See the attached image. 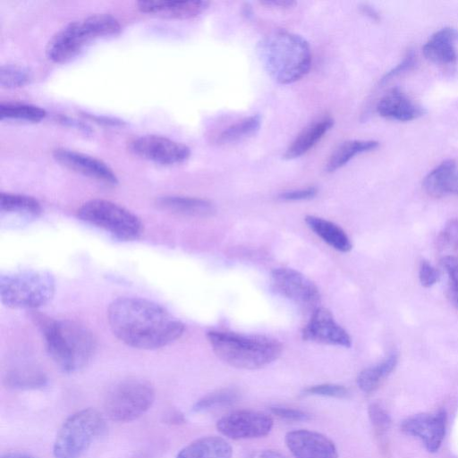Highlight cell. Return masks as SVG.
Instances as JSON below:
<instances>
[{
    "mask_svg": "<svg viewBox=\"0 0 458 458\" xmlns=\"http://www.w3.org/2000/svg\"><path fill=\"white\" fill-rule=\"evenodd\" d=\"M284 441L295 458H338L333 441L315 431L293 430L285 435Z\"/></svg>",
    "mask_w": 458,
    "mask_h": 458,
    "instance_id": "16",
    "label": "cell"
},
{
    "mask_svg": "<svg viewBox=\"0 0 458 458\" xmlns=\"http://www.w3.org/2000/svg\"><path fill=\"white\" fill-rule=\"evenodd\" d=\"M4 382L7 387L13 389H35L44 386L47 376L34 367H19L7 372Z\"/></svg>",
    "mask_w": 458,
    "mask_h": 458,
    "instance_id": "27",
    "label": "cell"
},
{
    "mask_svg": "<svg viewBox=\"0 0 458 458\" xmlns=\"http://www.w3.org/2000/svg\"><path fill=\"white\" fill-rule=\"evenodd\" d=\"M106 428V420L96 409L76 411L64 420L56 435L55 458H80Z\"/></svg>",
    "mask_w": 458,
    "mask_h": 458,
    "instance_id": "7",
    "label": "cell"
},
{
    "mask_svg": "<svg viewBox=\"0 0 458 458\" xmlns=\"http://www.w3.org/2000/svg\"><path fill=\"white\" fill-rule=\"evenodd\" d=\"M246 458H287L283 454L274 450H260L250 454Z\"/></svg>",
    "mask_w": 458,
    "mask_h": 458,
    "instance_id": "41",
    "label": "cell"
},
{
    "mask_svg": "<svg viewBox=\"0 0 458 458\" xmlns=\"http://www.w3.org/2000/svg\"><path fill=\"white\" fill-rule=\"evenodd\" d=\"M78 217L111 233L120 241H134L143 232L140 219L127 208L103 199L83 203L78 209Z\"/></svg>",
    "mask_w": 458,
    "mask_h": 458,
    "instance_id": "8",
    "label": "cell"
},
{
    "mask_svg": "<svg viewBox=\"0 0 458 458\" xmlns=\"http://www.w3.org/2000/svg\"><path fill=\"white\" fill-rule=\"evenodd\" d=\"M378 147V142L376 140H347L332 153L329 157L327 165L326 171L328 173L335 172L346 165L357 155L375 149Z\"/></svg>",
    "mask_w": 458,
    "mask_h": 458,
    "instance_id": "25",
    "label": "cell"
},
{
    "mask_svg": "<svg viewBox=\"0 0 458 458\" xmlns=\"http://www.w3.org/2000/svg\"><path fill=\"white\" fill-rule=\"evenodd\" d=\"M233 450L223 437L208 436L198 438L178 454L176 458H231Z\"/></svg>",
    "mask_w": 458,
    "mask_h": 458,
    "instance_id": "23",
    "label": "cell"
},
{
    "mask_svg": "<svg viewBox=\"0 0 458 458\" xmlns=\"http://www.w3.org/2000/svg\"><path fill=\"white\" fill-rule=\"evenodd\" d=\"M306 394L344 398L347 396L348 390L341 385L320 384L309 386L303 390Z\"/></svg>",
    "mask_w": 458,
    "mask_h": 458,
    "instance_id": "34",
    "label": "cell"
},
{
    "mask_svg": "<svg viewBox=\"0 0 458 458\" xmlns=\"http://www.w3.org/2000/svg\"><path fill=\"white\" fill-rule=\"evenodd\" d=\"M369 417L377 434H382L387 429L390 419L380 404L374 403L369 406Z\"/></svg>",
    "mask_w": 458,
    "mask_h": 458,
    "instance_id": "35",
    "label": "cell"
},
{
    "mask_svg": "<svg viewBox=\"0 0 458 458\" xmlns=\"http://www.w3.org/2000/svg\"><path fill=\"white\" fill-rule=\"evenodd\" d=\"M440 277L439 271L435 268L428 260H422L419 268V279L422 286L431 287Z\"/></svg>",
    "mask_w": 458,
    "mask_h": 458,
    "instance_id": "36",
    "label": "cell"
},
{
    "mask_svg": "<svg viewBox=\"0 0 458 458\" xmlns=\"http://www.w3.org/2000/svg\"><path fill=\"white\" fill-rule=\"evenodd\" d=\"M302 338L324 344L350 347L349 334L335 320L326 308L316 309L302 330Z\"/></svg>",
    "mask_w": 458,
    "mask_h": 458,
    "instance_id": "15",
    "label": "cell"
},
{
    "mask_svg": "<svg viewBox=\"0 0 458 458\" xmlns=\"http://www.w3.org/2000/svg\"><path fill=\"white\" fill-rule=\"evenodd\" d=\"M308 226L329 246L342 252L351 250L352 245L345 232L336 224L315 216H307Z\"/></svg>",
    "mask_w": 458,
    "mask_h": 458,
    "instance_id": "24",
    "label": "cell"
},
{
    "mask_svg": "<svg viewBox=\"0 0 458 458\" xmlns=\"http://www.w3.org/2000/svg\"><path fill=\"white\" fill-rule=\"evenodd\" d=\"M128 148L135 156L166 165L181 164L191 155L188 146L167 137L154 134L131 139Z\"/></svg>",
    "mask_w": 458,
    "mask_h": 458,
    "instance_id": "10",
    "label": "cell"
},
{
    "mask_svg": "<svg viewBox=\"0 0 458 458\" xmlns=\"http://www.w3.org/2000/svg\"><path fill=\"white\" fill-rule=\"evenodd\" d=\"M397 360V355L392 353L379 363L360 371L357 377V384L360 389L365 393L376 390L394 369Z\"/></svg>",
    "mask_w": 458,
    "mask_h": 458,
    "instance_id": "26",
    "label": "cell"
},
{
    "mask_svg": "<svg viewBox=\"0 0 458 458\" xmlns=\"http://www.w3.org/2000/svg\"><path fill=\"white\" fill-rule=\"evenodd\" d=\"M29 69L19 64L3 65L0 70V84L4 88L21 87L30 80Z\"/></svg>",
    "mask_w": 458,
    "mask_h": 458,
    "instance_id": "32",
    "label": "cell"
},
{
    "mask_svg": "<svg viewBox=\"0 0 458 458\" xmlns=\"http://www.w3.org/2000/svg\"><path fill=\"white\" fill-rule=\"evenodd\" d=\"M259 57L270 77L280 84L293 83L310 71L312 61L310 47L301 36L279 30L260 40Z\"/></svg>",
    "mask_w": 458,
    "mask_h": 458,
    "instance_id": "3",
    "label": "cell"
},
{
    "mask_svg": "<svg viewBox=\"0 0 458 458\" xmlns=\"http://www.w3.org/2000/svg\"><path fill=\"white\" fill-rule=\"evenodd\" d=\"M270 411L280 419L293 421L307 420L310 419V415L301 410L274 406L270 408Z\"/></svg>",
    "mask_w": 458,
    "mask_h": 458,
    "instance_id": "37",
    "label": "cell"
},
{
    "mask_svg": "<svg viewBox=\"0 0 458 458\" xmlns=\"http://www.w3.org/2000/svg\"><path fill=\"white\" fill-rule=\"evenodd\" d=\"M414 57L415 55L411 51L408 52L400 64H398L394 68L385 74V76L382 78V81H386L399 75L400 73L411 69L415 64Z\"/></svg>",
    "mask_w": 458,
    "mask_h": 458,
    "instance_id": "38",
    "label": "cell"
},
{
    "mask_svg": "<svg viewBox=\"0 0 458 458\" xmlns=\"http://www.w3.org/2000/svg\"><path fill=\"white\" fill-rule=\"evenodd\" d=\"M119 21L109 13H94L71 21L48 41L46 54L54 63H64L74 57L93 39L116 35L121 31Z\"/></svg>",
    "mask_w": 458,
    "mask_h": 458,
    "instance_id": "5",
    "label": "cell"
},
{
    "mask_svg": "<svg viewBox=\"0 0 458 458\" xmlns=\"http://www.w3.org/2000/svg\"><path fill=\"white\" fill-rule=\"evenodd\" d=\"M441 266L447 275L448 292L454 305L458 309V257L445 256L441 259Z\"/></svg>",
    "mask_w": 458,
    "mask_h": 458,
    "instance_id": "33",
    "label": "cell"
},
{
    "mask_svg": "<svg viewBox=\"0 0 458 458\" xmlns=\"http://www.w3.org/2000/svg\"><path fill=\"white\" fill-rule=\"evenodd\" d=\"M273 424V419L267 413L239 410L220 418L216 428L223 436L239 440L265 437L271 431Z\"/></svg>",
    "mask_w": 458,
    "mask_h": 458,
    "instance_id": "11",
    "label": "cell"
},
{
    "mask_svg": "<svg viewBox=\"0 0 458 458\" xmlns=\"http://www.w3.org/2000/svg\"><path fill=\"white\" fill-rule=\"evenodd\" d=\"M111 331L124 344L140 350H156L179 339L184 324L165 308L138 297H120L107 309Z\"/></svg>",
    "mask_w": 458,
    "mask_h": 458,
    "instance_id": "1",
    "label": "cell"
},
{
    "mask_svg": "<svg viewBox=\"0 0 458 458\" xmlns=\"http://www.w3.org/2000/svg\"><path fill=\"white\" fill-rule=\"evenodd\" d=\"M458 31L451 27L436 31L423 46L425 57L430 62L448 65L457 60L456 41Z\"/></svg>",
    "mask_w": 458,
    "mask_h": 458,
    "instance_id": "20",
    "label": "cell"
},
{
    "mask_svg": "<svg viewBox=\"0 0 458 458\" xmlns=\"http://www.w3.org/2000/svg\"><path fill=\"white\" fill-rule=\"evenodd\" d=\"M207 338L216 355L226 364L243 369H256L276 360L282 352L276 339L260 335H242L211 330Z\"/></svg>",
    "mask_w": 458,
    "mask_h": 458,
    "instance_id": "4",
    "label": "cell"
},
{
    "mask_svg": "<svg viewBox=\"0 0 458 458\" xmlns=\"http://www.w3.org/2000/svg\"><path fill=\"white\" fill-rule=\"evenodd\" d=\"M334 125L331 117H323L305 127L287 148L284 157L293 159L310 150Z\"/></svg>",
    "mask_w": 458,
    "mask_h": 458,
    "instance_id": "22",
    "label": "cell"
},
{
    "mask_svg": "<svg viewBox=\"0 0 458 458\" xmlns=\"http://www.w3.org/2000/svg\"><path fill=\"white\" fill-rule=\"evenodd\" d=\"M262 4H266L268 6L280 7V8H287L291 7L295 4L293 1L289 0H272V1H263Z\"/></svg>",
    "mask_w": 458,
    "mask_h": 458,
    "instance_id": "42",
    "label": "cell"
},
{
    "mask_svg": "<svg viewBox=\"0 0 458 458\" xmlns=\"http://www.w3.org/2000/svg\"><path fill=\"white\" fill-rule=\"evenodd\" d=\"M446 413L440 410L433 413H420L407 418L402 423V430L420 439L430 453L441 446L445 434Z\"/></svg>",
    "mask_w": 458,
    "mask_h": 458,
    "instance_id": "14",
    "label": "cell"
},
{
    "mask_svg": "<svg viewBox=\"0 0 458 458\" xmlns=\"http://www.w3.org/2000/svg\"><path fill=\"white\" fill-rule=\"evenodd\" d=\"M363 10L367 14L371 16L373 19H376V20L377 19L378 15L371 7L365 5V6H363Z\"/></svg>",
    "mask_w": 458,
    "mask_h": 458,
    "instance_id": "44",
    "label": "cell"
},
{
    "mask_svg": "<svg viewBox=\"0 0 458 458\" xmlns=\"http://www.w3.org/2000/svg\"><path fill=\"white\" fill-rule=\"evenodd\" d=\"M209 5L208 1H139L137 8L144 13L166 18L190 19L199 15Z\"/></svg>",
    "mask_w": 458,
    "mask_h": 458,
    "instance_id": "18",
    "label": "cell"
},
{
    "mask_svg": "<svg viewBox=\"0 0 458 458\" xmlns=\"http://www.w3.org/2000/svg\"><path fill=\"white\" fill-rule=\"evenodd\" d=\"M317 192L318 191L315 187H308L282 192L278 195V198L283 200H303L314 198Z\"/></svg>",
    "mask_w": 458,
    "mask_h": 458,
    "instance_id": "39",
    "label": "cell"
},
{
    "mask_svg": "<svg viewBox=\"0 0 458 458\" xmlns=\"http://www.w3.org/2000/svg\"><path fill=\"white\" fill-rule=\"evenodd\" d=\"M0 210L5 213L38 216L42 212V207L38 200L33 197L23 194L1 192Z\"/></svg>",
    "mask_w": 458,
    "mask_h": 458,
    "instance_id": "28",
    "label": "cell"
},
{
    "mask_svg": "<svg viewBox=\"0 0 458 458\" xmlns=\"http://www.w3.org/2000/svg\"><path fill=\"white\" fill-rule=\"evenodd\" d=\"M442 241L452 246H458V219H452L445 225Z\"/></svg>",
    "mask_w": 458,
    "mask_h": 458,
    "instance_id": "40",
    "label": "cell"
},
{
    "mask_svg": "<svg viewBox=\"0 0 458 458\" xmlns=\"http://www.w3.org/2000/svg\"><path fill=\"white\" fill-rule=\"evenodd\" d=\"M46 111L34 105L24 103H1V120H18L37 123L46 117Z\"/></svg>",
    "mask_w": 458,
    "mask_h": 458,
    "instance_id": "30",
    "label": "cell"
},
{
    "mask_svg": "<svg viewBox=\"0 0 458 458\" xmlns=\"http://www.w3.org/2000/svg\"><path fill=\"white\" fill-rule=\"evenodd\" d=\"M1 458H35L33 456L24 454H19V453H9L4 454Z\"/></svg>",
    "mask_w": 458,
    "mask_h": 458,
    "instance_id": "43",
    "label": "cell"
},
{
    "mask_svg": "<svg viewBox=\"0 0 458 458\" xmlns=\"http://www.w3.org/2000/svg\"><path fill=\"white\" fill-rule=\"evenodd\" d=\"M238 399V394L233 389H221L210 393L193 405L194 411H203L213 408L231 404Z\"/></svg>",
    "mask_w": 458,
    "mask_h": 458,
    "instance_id": "31",
    "label": "cell"
},
{
    "mask_svg": "<svg viewBox=\"0 0 458 458\" xmlns=\"http://www.w3.org/2000/svg\"><path fill=\"white\" fill-rule=\"evenodd\" d=\"M157 205L163 210L184 216L206 217L216 212L210 200L195 197L163 196L157 199Z\"/></svg>",
    "mask_w": 458,
    "mask_h": 458,
    "instance_id": "21",
    "label": "cell"
},
{
    "mask_svg": "<svg viewBox=\"0 0 458 458\" xmlns=\"http://www.w3.org/2000/svg\"><path fill=\"white\" fill-rule=\"evenodd\" d=\"M274 289L285 298L306 308L316 306L320 299L317 285L301 272L277 267L271 273Z\"/></svg>",
    "mask_w": 458,
    "mask_h": 458,
    "instance_id": "12",
    "label": "cell"
},
{
    "mask_svg": "<svg viewBox=\"0 0 458 458\" xmlns=\"http://www.w3.org/2000/svg\"><path fill=\"white\" fill-rule=\"evenodd\" d=\"M423 188L434 198L458 195V160L441 162L426 175Z\"/></svg>",
    "mask_w": 458,
    "mask_h": 458,
    "instance_id": "19",
    "label": "cell"
},
{
    "mask_svg": "<svg viewBox=\"0 0 458 458\" xmlns=\"http://www.w3.org/2000/svg\"><path fill=\"white\" fill-rule=\"evenodd\" d=\"M154 400L155 390L148 381L126 378L108 390L104 399V409L112 420L128 422L144 414Z\"/></svg>",
    "mask_w": 458,
    "mask_h": 458,
    "instance_id": "9",
    "label": "cell"
},
{
    "mask_svg": "<svg viewBox=\"0 0 458 458\" xmlns=\"http://www.w3.org/2000/svg\"><path fill=\"white\" fill-rule=\"evenodd\" d=\"M55 291V278L46 270H21L0 277L1 301L11 309H38L51 301Z\"/></svg>",
    "mask_w": 458,
    "mask_h": 458,
    "instance_id": "6",
    "label": "cell"
},
{
    "mask_svg": "<svg viewBox=\"0 0 458 458\" xmlns=\"http://www.w3.org/2000/svg\"><path fill=\"white\" fill-rule=\"evenodd\" d=\"M54 158L66 168L109 186H115L118 178L113 169L104 161L92 156L65 148H57Z\"/></svg>",
    "mask_w": 458,
    "mask_h": 458,
    "instance_id": "13",
    "label": "cell"
},
{
    "mask_svg": "<svg viewBox=\"0 0 458 458\" xmlns=\"http://www.w3.org/2000/svg\"><path fill=\"white\" fill-rule=\"evenodd\" d=\"M377 111L382 117L400 122L415 120L424 113L423 108L399 88L391 89L380 98Z\"/></svg>",
    "mask_w": 458,
    "mask_h": 458,
    "instance_id": "17",
    "label": "cell"
},
{
    "mask_svg": "<svg viewBox=\"0 0 458 458\" xmlns=\"http://www.w3.org/2000/svg\"><path fill=\"white\" fill-rule=\"evenodd\" d=\"M33 318L43 335L48 355L63 371L76 372L89 363L97 342L86 326L71 319H54L36 314Z\"/></svg>",
    "mask_w": 458,
    "mask_h": 458,
    "instance_id": "2",
    "label": "cell"
},
{
    "mask_svg": "<svg viewBox=\"0 0 458 458\" xmlns=\"http://www.w3.org/2000/svg\"><path fill=\"white\" fill-rule=\"evenodd\" d=\"M261 119L254 114L238 121L225 128L217 137L218 144H229L242 140L255 134L260 127Z\"/></svg>",
    "mask_w": 458,
    "mask_h": 458,
    "instance_id": "29",
    "label": "cell"
}]
</instances>
